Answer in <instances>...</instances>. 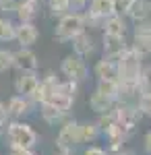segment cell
<instances>
[{"label":"cell","instance_id":"d6a6232c","mask_svg":"<svg viewBox=\"0 0 151 155\" xmlns=\"http://www.w3.org/2000/svg\"><path fill=\"white\" fill-rule=\"evenodd\" d=\"M143 151L147 155H151V130H147L145 137H143Z\"/></svg>","mask_w":151,"mask_h":155},{"label":"cell","instance_id":"83f0119b","mask_svg":"<svg viewBox=\"0 0 151 155\" xmlns=\"http://www.w3.org/2000/svg\"><path fill=\"white\" fill-rule=\"evenodd\" d=\"M87 4H89V0H69V11L81 12L87 8Z\"/></svg>","mask_w":151,"mask_h":155},{"label":"cell","instance_id":"d6986e66","mask_svg":"<svg viewBox=\"0 0 151 155\" xmlns=\"http://www.w3.org/2000/svg\"><path fill=\"white\" fill-rule=\"evenodd\" d=\"M114 106H116V101L110 99V97H106V95H102L99 91H93L91 95H89V107H91V112H95L97 116L114 110Z\"/></svg>","mask_w":151,"mask_h":155},{"label":"cell","instance_id":"4dcf8cb0","mask_svg":"<svg viewBox=\"0 0 151 155\" xmlns=\"http://www.w3.org/2000/svg\"><path fill=\"white\" fill-rule=\"evenodd\" d=\"M8 122H11V116H8L6 104H4V101H0V124H2V126H6Z\"/></svg>","mask_w":151,"mask_h":155},{"label":"cell","instance_id":"74e56055","mask_svg":"<svg viewBox=\"0 0 151 155\" xmlns=\"http://www.w3.org/2000/svg\"><path fill=\"white\" fill-rule=\"evenodd\" d=\"M0 21H2V17H0Z\"/></svg>","mask_w":151,"mask_h":155},{"label":"cell","instance_id":"ffe728a7","mask_svg":"<svg viewBox=\"0 0 151 155\" xmlns=\"http://www.w3.org/2000/svg\"><path fill=\"white\" fill-rule=\"evenodd\" d=\"M102 137V128L95 120H87L81 122V143H95L97 139Z\"/></svg>","mask_w":151,"mask_h":155},{"label":"cell","instance_id":"9c48e42d","mask_svg":"<svg viewBox=\"0 0 151 155\" xmlns=\"http://www.w3.org/2000/svg\"><path fill=\"white\" fill-rule=\"evenodd\" d=\"M128 46L130 44L126 41V35H110V33H104V37H102L104 56H108V58L118 60L128 50Z\"/></svg>","mask_w":151,"mask_h":155},{"label":"cell","instance_id":"8992f818","mask_svg":"<svg viewBox=\"0 0 151 155\" xmlns=\"http://www.w3.org/2000/svg\"><path fill=\"white\" fill-rule=\"evenodd\" d=\"M130 50L137 52L141 58H149L151 56V19L141 21V23H135Z\"/></svg>","mask_w":151,"mask_h":155},{"label":"cell","instance_id":"603a6c76","mask_svg":"<svg viewBox=\"0 0 151 155\" xmlns=\"http://www.w3.org/2000/svg\"><path fill=\"white\" fill-rule=\"evenodd\" d=\"M95 91H99L102 95L110 97V99H114L116 101L118 99V91H120V83L118 81H97V85H95Z\"/></svg>","mask_w":151,"mask_h":155},{"label":"cell","instance_id":"4316f807","mask_svg":"<svg viewBox=\"0 0 151 155\" xmlns=\"http://www.w3.org/2000/svg\"><path fill=\"white\" fill-rule=\"evenodd\" d=\"M141 85H143V89H151V64L143 66V72H141Z\"/></svg>","mask_w":151,"mask_h":155},{"label":"cell","instance_id":"ba28073f","mask_svg":"<svg viewBox=\"0 0 151 155\" xmlns=\"http://www.w3.org/2000/svg\"><path fill=\"white\" fill-rule=\"evenodd\" d=\"M33 107H35V104L29 99V97L19 95V93H15L12 97H8V101H6V110H8L11 120L27 118L29 114H33Z\"/></svg>","mask_w":151,"mask_h":155},{"label":"cell","instance_id":"30bf717a","mask_svg":"<svg viewBox=\"0 0 151 155\" xmlns=\"http://www.w3.org/2000/svg\"><path fill=\"white\" fill-rule=\"evenodd\" d=\"M12 68L17 71H37L39 68V60L31 48H21L12 52Z\"/></svg>","mask_w":151,"mask_h":155},{"label":"cell","instance_id":"7c38bea8","mask_svg":"<svg viewBox=\"0 0 151 155\" xmlns=\"http://www.w3.org/2000/svg\"><path fill=\"white\" fill-rule=\"evenodd\" d=\"M39 39V29L35 27V23H17V37L15 41L21 48H33Z\"/></svg>","mask_w":151,"mask_h":155},{"label":"cell","instance_id":"8fae6325","mask_svg":"<svg viewBox=\"0 0 151 155\" xmlns=\"http://www.w3.org/2000/svg\"><path fill=\"white\" fill-rule=\"evenodd\" d=\"M70 44H72V54H77L81 58H89L95 54V39L87 29L83 33H79L77 37H72Z\"/></svg>","mask_w":151,"mask_h":155},{"label":"cell","instance_id":"d590c367","mask_svg":"<svg viewBox=\"0 0 151 155\" xmlns=\"http://www.w3.org/2000/svg\"><path fill=\"white\" fill-rule=\"evenodd\" d=\"M4 128H6V126H2V124H0V134H2V132H4Z\"/></svg>","mask_w":151,"mask_h":155},{"label":"cell","instance_id":"9a60e30c","mask_svg":"<svg viewBox=\"0 0 151 155\" xmlns=\"http://www.w3.org/2000/svg\"><path fill=\"white\" fill-rule=\"evenodd\" d=\"M124 17L130 19L133 23H141V21L151 19V2L149 0H133L124 12Z\"/></svg>","mask_w":151,"mask_h":155},{"label":"cell","instance_id":"836d02e7","mask_svg":"<svg viewBox=\"0 0 151 155\" xmlns=\"http://www.w3.org/2000/svg\"><path fill=\"white\" fill-rule=\"evenodd\" d=\"M112 155H135V151H133V149H126V147H122L120 151H116V153H112Z\"/></svg>","mask_w":151,"mask_h":155},{"label":"cell","instance_id":"f1b7e54d","mask_svg":"<svg viewBox=\"0 0 151 155\" xmlns=\"http://www.w3.org/2000/svg\"><path fill=\"white\" fill-rule=\"evenodd\" d=\"M83 155H110V153H108V149L99 147V145H89V147L83 151Z\"/></svg>","mask_w":151,"mask_h":155},{"label":"cell","instance_id":"e575fe53","mask_svg":"<svg viewBox=\"0 0 151 155\" xmlns=\"http://www.w3.org/2000/svg\"><path fill=\"white\" fill-rule=\"evenodd\" d=\"M54 155H72V151H64V149H58Z\"/></svg>","mask_w":151,"mask_h":155},{"label":"cell","instance_id":"8d00e7d4","mask_svg":"<svg viewBox=\"0 0 151 155\" xmlns=\"http://www.w3.org/2000/svg\"><path fill=\"white\" fill-rule=\"evenodd\" d=\"M35 2H39V4H42V2H44V0H35Z\"/></svg>","mask_w":151,"mask_h":155},{"label":"cell","instance_id":"ac0fdd59","mask_svg":"<svg viewBox=\"0 0 151 155\" xmlns=\"http://www.w3.org/2000/svg\"><path fill=\"white\" fill-rule=\"evenodd\" d=\"M89 15L108 19L110 15L116 12V0H89Z\"/></svg>","mask_w":151,"mask_h":155},{"label":"cell","instance_id":"1f68e13d","mask_svg":"<svg viewBox=\"0 0 151 155\" xmlns=\"http://www.w3.org/2000/svg\"><path fill=\"white\" fill-rule=\"evenodd\" d=\"M6 155H37L33 149H19V147H8Z\"/></svg>","mask_w":151,"mask_h":155},{"label":"cell","instance_id":"d4e9b609","mask_svg":"<svg viewBox=\"0 0 151 155\" xmlns=\"http://www.w3.org/2000/svg\"><path fill=\"white\" fill-rule=\"evenodd\" d=\"M48 11L52 12V17H62L69 11V0H48Z\"/></svg>","mask_w":151,"mask_h":155},{"label":"cell","instance_id":"7a4b0ae2","mask_svg":"<svg viewBox=\"0 0 151 155\" xmlns=\"http://www.w3.org/2000/svg\"><path fill=\"white\" fill-rule=\"evenodd\" d=\"M87 29L85 25V15L83 12H66L62 15L56 23V29H54V39L60 41V44H66L72 37H77L79 33H83Z\"/></svg>","mask_w":151,"mask_h":155},{"label":"cell","instance_id":"5bb4252c","mask_svg":"<svg viewBox=\"0 0 151 155\" xmlns=\"http://www.w3.org/2000/svg\"><path fill=\"white\" fill-rule=\"evenodd\" d=\"M39 8H42V4L35 0H19L15 6V17L19 23H33L39 15Z\"/></svg>","mask_w":151,"mask_h":155},{"label":"cell","instance_id":"277c9868","mask_svg":"<svg viewBox=\"0 0 151 155\" xmlns=\"http://www.w3.org/2000/svg\"><path fill=\"white\" fill-rule=\"evenodd\" d=\"M60 74L64 79H69V81L83 83L89 77V66H87L85 58L77 56V54H69V56H64L62 62H60Z\"/></svg>","mask_w":151,"mask_h":155},{"label":"cell","instance_id":"e0dca14e","mask_svg":"<svg viewBox=\"0 0 151 155\" xmlns=\"http://www.w3.org/2000/svg\"><path fill=\"white\" fill-rule=\"evenodd\" d=\"M104 33H110V35H126L128 33V21L124 15L120 12H114L106 19L104 23Z\"/></svg>","mask_w":151,"mask_h":155},{"label":"cell","instance_id":"5b68a950","mask_svg":"<svg viewBox=\"0 0 151 155\" xmlns=\"http://www.w3.org/2000/svg\"><path fill=\"white\" fill-rule=\"evenodd\" d=\"M81 143V122L77 120H66L64 124H60V130L56 134V149L64 151H75Z\"/></svg>","mask_w":151,"mask_h":155},{"label":"cell","instance_id":"484cf974","mask_svg":"<svg viewBox=\"0 0 151 155\" xmlns=\"http://www.w3.org/2000/svg\"><path fill=\"white\" fill-rule=\"evenodd\" d=\"M12 68V50L0 48V72H6Z\"/></svg>","mask_w":151,"mask_h":155},{"label":"cell","instance_id":"3957f363","mask_svg":"<svg viewBox=\"0 0 151 155\" xmlns=\"http://www.w3.org/2000/svg\"><path fill=\"white\" fill-rule=\"evenodd\" d=\"M116 62H118V81L120 83H139L141 81L143 58H141L137 52H133L130 46H128V50Z\"/></svg>","mask_w":151,"mask_h":155},{"label":"cell","instance_id":"6da1fadb","mask_svg":"<svg viewBox=\"0 0 151 155\" xmlns=\"http://www.w3.org/2000/svg\"><path fill=\"white\" fill-rule=\"evenodd\" d=\"M6 141L8 147H19V149H35L37 145V132L33 130L31 124L25 120H11L6 124Z\"/></svg>","mask_w":151,"mask_h":155},{"label":"cell","instance_id":"4fadbf2b","mask_svg":"<svg viewBox=\"0 0 151 155\" xmlns=\"http://www.w3.org/2000/svg\"><path fill=\"white\" fill-rule=\"evenodd\" d=\"M93 74L97 77V81H118V62L114 58H99L93 66Z\"/></svg>","mask_w":151,"mask_h":155},{"label":"cell","instance_id":"44dd1931","mask_svg":"<svg viewBox=\"0 0 151 155\" xmlns=\"http://www.w3.org/2000/svg\"><path fill=\"white\" fill-rule=\"evenodd\" d=\"M46 104H50V106H54V107H58V110H62V112H69L70 114V110L75 106V97H70V95H66V93H62V91L56 89Z\"/></svg>","mask_w":151,"mask_h":155},{"label":"cell","instance_id":"cb8c5ba5","mask_svg":"<svg viewBox=\"0 0 151 155\" xmlns=\"http://www.w3.org/2000/svg\"><path fill=\"white\" fill-rule=\"evenodd\" d=\"M137 107L143 114V118H151V89H145L137 99Z\"/></svg>","mask_w":151,"mask_h":155},{"label":"cell","instance_id":"52a82bcc","mask_svg":"<svg viewBox=\"0 0 151 155\" xmlns=\"http://www.w3.org/2000/svg\"><path fill=\"white\" fill-rule=\"evenodd\" d=\"M12 85H15V93L31 97L33 91L37 89V85H39V74H37V71H19Z\"/></svg>","mask_w":151,"mask_h":155},{"label":"cell","instance_id":"f35d334b","mask_svg":"<svg viewBox=\"0 0 151 155\" xmlns=\"http://www.w3.org/2000/svg\"><path fill=\"white\" fill-rule=\"evenodd\" d=\"M0 155H2V153H0Z\"/></svg>","mask_w":151,"mask_h":155},{"label":"cell","instance_id":"2e32d148","mask_svg":"<svg viewBox=\"0 0 151 155\" xmlns=\"http://www.w3.org/2000/svg\"><path fill=\"white\" fill-rule=\"evenodd\" d=\"M39 116L42 120L50 124V126H60V124H64L66 120H69V112H62L58 107L50 106V104H39Z\"/></svg>","mask_w":151,"mask_h":155},{"label":"cell","instance_id":"7402d4cb","mask_svg":"<svg viewBox=\"0 0 151 155\" xmlns=\"http://www.w3.org/2000/svg\"><path fill=\"white\" fill-rule=\"evenodd\" d=\"M15 37H17V23L8 17H2V21H0V41L8 44V41H15Z\"/></svg>","mask_w":151,"mask_h":155},{"label":"cell","instance_id":"f546056e","mask_svg":"<svg viewBox=\"0 0 151 155\" xmlns=\"http://www.w3.org/2000/svg\"><path fill=\"white\" fill-rule=\"evenodd\" d=\"M17 2H19V0H0V11L2 12H15Z\"/></svg>","mask_w":151,"mask_h":155}]
</instances>
